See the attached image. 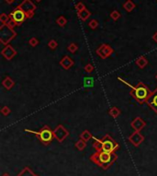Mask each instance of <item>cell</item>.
<instances>
[{
    "label": "cell",
    "instance_id": "cell-10",
    "mask_svg": "<svg viewBox=\"0 0 157 176\" xmlns=\"http://www.w3.org/2000/svg\"><path fill=\"white\" fill-rule=\"evenodd\" d=\"M1 54H2V55H3L5 58H6V59L11 60L12 58H13L16 55H17V52H16L15 49H13L11 45L8 44V45L5 46V48L2 50Z\"/></svg>",
    "mask_w": 157,
    "mask_h": 176
},
{
    "label": "cell",
    "instance_id": "cell-30",
    "mask_svg": "<svg viewBox=\"0 0 157 176\" xmlns=\"http://www.w3.org/2000/svg\"><path fill=\"white\" fill-rule=\"evenodd\" d=\"M19 176H34V174L30 172V169H28V168H25V170H24L23 172L21 173H20Z\"/></svg>",
    "mask_w": 157,
    "mask_h": 176
},
{
    "label": "cell",
    "instance_id": "cell-1",
    "mask_svg": "<svg viewBox=\"0 0 157 176\" xmlns=\"http://www.w3.org/2000/svg\"><path fill=\"white\" fill-rule=\"evenodd\" d=\"M118 80H121L122 83L126 84L128 87H129L132 89L131 94L132 95V97L136 100L137 102H139L140 103H146V100H148L149 96L151 95V92H150L149 88L146 87L143 82H139L137 84V86L134 87L129 83H128L127 81H125L124 79H122L121 78H118Z\"/></svg>",
    "mask_w": 157,
    "mask_h": 176
},
{
    "label": "cell",
    "instance_id": "cell-2",
    "mask_svg": "<svg viewBox=\"0 0 157 176\" xmlns=\"http://www.w3.org/2000/svg\"><path fill=\"white\" fill-rule=\"evenodd\" d=\"M91 159L94 162L102 166L104 169H107L116 159V155L113 152L110 153V152L102 150L94 154V155L91 157Z\"/></svg>",
    "mask_w": 157,
    "mask_h": 176
},
{
    "label": "cell",
    "instance_id": "cell-36",
    "mask_svg": "<svg viewBox=\"0 0 157 176\" xmlns=\"http://www.w3.org/2000/svg\"><path fill=\"white\" fill-rule=\"evenodd\" d=\"M26 15H27V19H31V18H33V16H34V11L26 12Z\"/></svg>",
    "mask_w": 157,
    "mask_h": 176
},
{
    "label": "cell",
    "instance_id": "cell-14",
    "mask_svg": "<svg viewBox=\"0 0 157 176\" xmlns=\"http://www.w3.org/2000/svg\"><path fill=\"white\" fill-rule=\"evenodd\" d=\"M60 65L64 68V69H70L74 66V60L71 57L65 55L62 58V60L60 61Z\"/></svg>",
    "mask_w": 157,
    "mask_h": 176
},
{
    "label": "cell",
    "instance_id": "cell-16",
    "mask_svg": "<svg viewBox=\"0 0 157 176\" xmlns=\"http://www.w3.org/2000/svg\"><path fill=\"white\" fill-rule=\"evenodd\" d=\"M136 64H137V66L140 67V68H144L146 66H147V64H148V60H147V58H146L145 56H140V57H139L138 59L136 60Z\"/></svg>",
    "mask_w": 157,
    "mask_h": 176
},
{
    "label": "cell",
    "instance_id": "cell-22",
    "mask_svg": "<svg viewBox=\"0 0 157 176\" xmlns=\"http://www.w3.org/2000/svg\"><path fill=\"white\" fill-rule=\"evenodd\" d=\"M10 20V16L7 15L6 13H2L0 15V21L2 24H8V22Z\"/></svg>",
    "mask_w": 157,
    "mask_h": 176
},
{
    "label": "cell",
    "instance_id": "cell-17",
    "mask_svg": "<svg viewBox=\"0 0 157 176\" xmlns=\"http://www.w3.org/2000/svg\"><path fill=\"white\" fill-rule=\"evenodd\" d=\"M77 15H78V17H79V19H80L81 20L85 21V20H86V19H87L90 17L91 13H90V11H88V10L86 9V8H85V9L82 10L81 12H78Z\"/></svg>",
    "mask_w": 157,
    "mask_h": 176
},
{
    "label": "cell",
    "instance_id": "cell-3",
    "mask_svg": "<svg viewBox=\"0 0 157 176\" xmlns=\"http://www.w3.org/2000/svg\"><path fill=\"white\" fill-rule=\"evenodd\" d=\"M17 33L10 28L8 24H2L0 27V42L4 45H7L14 37H16Z\"/></svg>",
    "mask_w": 157,
    "mask_h": 176
},
{
    "label": "cell",
    "instance_id": "cell-38",
    "mask_svg": "<svg viewBox=\"0 0 157 176\" xmlns=\"http://www.w3.org/2000/svg\"><path fill=\"white\" fill-rule=\"evenodd\" d=\"M153 40L157 42V33H155L153 35Z\"/></svg>",
    "mask_w": 157,
    "mask_h": 176
},
{
    "label": "cell",
    "instance_id": "cell-9",
    "mask_svg": "<svg viewBox=\"0 0 157 176\" xmlns=\"http://www.w3.org/2000/svg\"><path fill=\"white\" fill-rule=\"evenodd\" d=\"M146 103L157 114V88L154 89V91L151 93L148 100H146Z\"/></svg>",
    "mask_w": 157,
    "mask_h": 176
},
{
    "label": "cell",
    "instance_id": "cell-7",
    "mask_svg": "<svg viewBox=\"0 0 157 176\" xmlns=\"http://www.w3.org/2000/svg\"><path fill=\"white\" fill-rule=\"evenodd\" d=\"M53 135H54V137L59 142H63L69 136V132L64 128L62 125H59L56 128L53 130Z\"/></svg>",
    "mask_w": 157,
    "mask_h": 176
},
{
    "label": "cell",
    "instance_id": "cell-24",
    "mask_svg": "<svg viewBox=\"0 0 157 176\" xmlns=\"http://www.w3.org/2000/svg\"><path fill=\"white\" fill-rule=\"evenodd\" d=\"M75 147H76L79 150H83V149L85 148V141L83 140V139L78 140L76 143H75Z\"/></svg>",
    "mask_w": 157,
    "mask_h": 176
},
{
    "label": "cell",
    "instance_id": "cell-31",
    "mask_svg": "<svg viewBox=\"0 0 157 176\" xmlns=\"http://www.w3.org/2000/svg\"><path fill=\"white\" fill-rule=\"evenodd\" d=\"M48 46L51 48V49H55V48L58 46V44H57V42L55 41V40H52V41H50L49 42V44H48Z\"/></svg>",
    "mask_w": 157,
    "mask_h": 176
},
{
    "label": "cell",
    "instance_id": "cell-26",
    "mask_svg": "<svg viewBox=\"0 0 157 176\" xmlns=\"http://www.w3.org/2000/svg\"><path fill=\"white\" fill-rule=\"evenodd\" d=\"M78 50V46L77 44H74V42H72V44H70L69 46H68V51L70 53H72V54H74V53H75Z\"/></svg>",
    "mask_w": 157,
    "mask_h": 176
},
{
    "label": "cell",
    "instance_id": "cell-28",
    "mask_svg": "<svg viewBox=\"0 0 157 176\" xmlns=\"http://www.w3.org/2000/svg\"><path fill=\"white\" fill-rule=\"evenodd\" d=\"M94 84V79L92 78H85V87H91Z\"/></svg>",
    "mask_w": 157,
    "mask_h": 176
},
{
    "label": "cell",
    "instance_id": "cell-41",
    "mask_svg": "<svg viewBox=\"0 0 157 176\" xmlns=\"http://www.w3.org/2000/svg\"><path fill=\"white\" fill-rule=\"evenodd\" d=\"M155 78H156V79H157V75H156V77H155Z\"/></svg>",
    "mask_w": 157,
    "mask_h": 176
},
{
    "label": "cell",
    "instance_id": "cell-6",
    "mask_svg": "<svg viewBox=\"0 0 157 176\" xmlns=\"http://www.w3.org/2000/svg\"><path fill=\"white\" fill-rule=\"evenodd\" d=\"M9 16H10V19H13L15 22L18 24V26L20 25V24H22L25 21V19H27L26 12L23 11L22 9H20L18 7L9 14Z\"/></svg>",
    "mask_w": 157,
    "mask_h": 176
},
{
    "label": "cell",
    "instance_id": "cell-39",
    "mask_svg": "<svg viewBox=\"0 0 157 176\" xmlns=\"http://www.w3.org/2000/svg\"><path fill=\"white\" fill-rule=\"evenodd\" d=\"M35 1H36V2H38V3H39V2H41V0H35Z\"/></svg>",
    "mask_w": 157,
    "mask_h": 176
},
{
    "label": "cell",
    "instance_id": "cell-35",
    "mask_svg": "<svg viewBox=\"0 0 157 176\" xmlns=\"http://www.w3.org/2000/svg\"><path fill=\"white\" fill-rule=\"evenodd\" d=\"M8 25L9 26L10 28H12V29H13V28H15L16 26H18V24L16 23L15 21H14L13 19H10V20H9L8 22Z\"/></svg>",
    "mask_w": 157,
    "mask_h": 176
},
{
    "label": "cell",
    "instance_id": "cell-29",
    "mask_svg": "<svg viewBox=\"0 0 157 176\" xmlns=\"http://www.w3.org/2000/svg\"><path fill=\"white\" fill-rule=\"evenodd\" d=\"M85 8V5L82 3V2H78L76 5H75V9H76V11H77V13L78 12H81L82 10H84Z\"/></svg>",
    "mask_w": 157,
    "mask_h": 176
},
{
    "label": "cell",
    "instance_id": "cell-23",
    "mask_svg": "<svg viewBox=\"0 0 157 176\" xmlns=\"http://www.w3.org/2000/svg\"><path fill=\"white\" fill-rule=\"evenodd\" d=\"M56 22L59 26H61V27H64V26L66 25L67 23V19L63 17V16H61V17H59L57 19H56Z\"/></svg>",
    "mask_w": 157,
    "mask_h": 176
},
{
    "label": "cell",
    "instance_id": "cell-32",
    "mask_svg": "<svg viewBox=\"0 0 157 176\" xmlns=\"http://www.w3.org/2000/svg\"><path fill=\"white\" fill-rule=\"evenodd\" d=\"M29 44L31 45V46H37L38 44H39V41H38L35 37H32V38L29 41Z\"/></svg>",
    "mask_w": 157,
    "mask_h": 176
},
{
    "label": "cell",
    "instance_id": "cell-8",
    "mask_svg": "<svg viewBox=\"0 0 157 176\" xmlns=\"http://www.w3.org/2000/svg\"><path fill=\"white\" fill-rule=\"evenodd\" d=\"M96 52L101 58H103V59H106L107 57H109V55H112L113 49L107 44H101L98 48H97Z\"/></svg>",
    "mask_w": 157,
    "mask_h": 176
},
{
    "label": "cell",
    "instance_id": "cell-18",
    "mask_svg": "<svg viewBox=\"0 0 157 176\" xmlns=\"http://www.w3.org/2000/svg\"><path fill=\"white\" fill-rule=\"evenodd\" d=\"M123 8H125L128 12H132L135 8V4L132 1V0H127V1L123 4Z\"/></svg>",
    "mask_w": 157,
    "mask_h": 176
},
{
    "label": "cell",
    "instance_id": "cell-27",
    "mask_svg": "<svg viewBox=\"0 0 157 176\" xmlns=\"http://www.w3.org/2000/svg\"><path fill=\"white\" fill-rule=\"evenodd\" d=\"M110 17H111L112 19L118 20V19L121 18V13L118 12V10H113V11L111 12V14H110Z\"/></svg>",
    "mask_w": 157,
    "mask_h": 176
},
{
    "label": "cell",
    "instance_id": "cell-12",
    "mask_svg": "<svg viewBox=\"0 0 157 176\" xmlns=\"http://www.w3.org/2000/svg\"><path fill=\"white\" fill-rule=\"evenodd\" d=\"M129 141H131L133 145H135V146H139L140 143L143 142V137L140 134L139 132H137V131H135L132 135H131L129 137Z\"/></svg>",
    "mask_w": 157,
    "mask_h": 176
},
{
    "label": "cell",
    "instance_id": "cell-13",
    "mask_svg": "<svg viewBox=\"0 0 157 176\" xmlns=\"http://www.w3.org/2000/svg\"><path fill=\"white\" fill-rule=\"evenodd\" d=\"M131 125H132V126L133 127V128L135 129V131L140 132L145 126V122L142 118H140V117H136V118H135L132 122Z\"/></svg>",
    "mask_w": 157,
    "mask_h": 176
},
{
    "label": "cell",
    "instance_id": "cell-15",
    "mask_svg": "<svg viewBox=\"0 0 157 176\" xmlns=\"http://www.w3.org/2000/svg\"><path fill=\"white\" fill-rule=\"evenodd\" d=\"M14 84H15V82L12 80L11 78H9V77L5 78V79H4L3 82H2V85L5 87V89H11L14 86Z\"/></svg>",
    "mask_w": 157,
    "mask_h": 176
},
{
    "label": "cell",
    "instance_id": "cell-11",
    "mask_svg": "<svg viewBox=\"0 0 157 176\" xmlns=\"http://www.w3.org/2000/svg\"><path fill=\"white\" fill-rule=\"evenodd\" d=\"M18 8H19L20 9H22L25 12H29V11H34L36 9V6L32 3L30 0H24V1L19 4Z\"/></svg>",
    "mask_w": 157,
    "mask_h": 176
},
{
    "label": "cell",
    "instance_id": "cell-37",
    "mask_svg": "<svg viewBox=\"0 0 157 176\" xmlns=\"http://www.w3.org/2000/svg\"><path fill=\"white\" fill-rule=\"evenodd\" d=\"M6 1V3H8V4H9V5H11V4H13L14 2H15V0H5Z\"/></svg>",
    "mask_w": 157,
    "mask_h": 176
},
{
    "label": "cell",
    "instance_id": "cell-21",
    "mask_svg": "<svg viewBox=\"0 0 157 176\" xmlns=\"http://www.w3.org/2000/svg\"><path fill=\"white\" fill-rule=\"evenodd\" d=\"M80 137H81V139H83L85 141H88L90 138H92V135H91V133L89 131L85 130L82 134H81Z\"/></svg>",
    "mask_w": 157,
    "mask_h": 176
},
{
    "label": "cell",
    "instance_id": "cell-25",
    "mask_svg": "<svg viewBox=\"0 0 157 176\" xmlns=\"http://www.w3.org/2000/svg\"><path fill=\"white\" fill-rule=\"evenodd\" d=\"M88 26H89L90 29L96 30L97 27H98V21L96 20V19H91V20L89 21V23H88Z\"/></svg>",
    "mask_w": 157,
    "mask_h": 176
},
{
    "label": "cell",
    "instance_id": "cell-19",
    "mask_svg": "<svg viewBox=\"0 0 157 176\" xmlns=\"http://www.w3.org/2000/svg\"><path fill=\"white\" fill-rule=\"evenodd\" d=\"M109 114L113 117V118H117V117L121 114V111H120V109L117 108V107H112L109 110Z\"/></svg>",
    "mask_w": 157,
    "mask_h": 176
},
{
    "label": "cell",
    "instance_id": "cell-40",
    "mask_svg": "<svg viewBox=\"0 0 157 176\" xmlns=\"http://www.w3.org/2000/svg\"><path fill=\"white\" fill-rule=\"evenodd\" d=\"M3 176H9V175H8V174H4Z\"/></svg>",
    "mask_w": 157,
    "mask_h": 176
},
{
    "label": "cell",
    "instance_id": "cell-33",
    "mask_svg": "<svg viewBox=\"0 0 157 176\" xmlns=\"http://www.w3.org/2000/svg\"><path fill=\"white\" fill-rule=\"evenodd\" d=\"M93 70H94V67L93 65H91V64H87V65L85 67V71L86 73H91Z\"/></svg>",
    "mask_w": 157,
    "mask_h": 176
},
{
    "label": "cell",
    "instance_id": "cell-34",
    "mask_svg": "<svg viewBox=\"0 0 157 176\" xmlns=\"http://www.w3.org/2000/svg\"><path fill=\"white\" fill-rule=\"evenodd\" d=\"M1 113L4 114V115H8V114H10V109L8 107V106H4V107L1 109Z\"/></svg>",
    "mask_w": 157,
    "mask_h": 176
},
{
    "label": "cell",
    "instance_id": "cell-5",
    "mask_svg": "<svg viewBox=\"0 0 157 176\" xmlns=\"http://www.w3.org/2000/svg\"><path fill=\"white\" fill-rule=\"evenodd\" d=\"M101 140H102V150L103 151L112 153L120 147V145L117 144L114 140H113V138L110 137L109 135L105 136L103 137V139H101Z\"/></svg>",
    "mask_w": 157,
    "mask_h": 176
},
{
    "label": "cell",
    "instance_id": "cell-20",
    "mask_svg": "<svg viewBox=\"0 0 157 176\" xmlns=\"http://www.w3.org/2000/svg\"><path fill=\"white\" fill-rule=\"evenodd\" d=\"M93 146H94V148H95V149L96 151H98V152L102 151V140L97 139V138H95Z\"/></svg>",
    "mask_w": 157,
    "mask_h": 176
},
{
    "label": "cell",
    "instance_id": "cell-4",
    "mask_svg": "<svg viewBox=\"0 0 157 176\" xmlns=\"http://www.w3.org/2000/svg\"><path fill=\"white\" fill-rule=\"evenodd\" d=\"M25 131L37 135L38 137H39L40 140L43 144H49L52 140V138L54 137V135H53V131H52L50 128H49L48 125H44L39 132H35V131L29 130V129H25Z\"/></svg>",
    "mask_w": 157,
    "mask_h": 176
}]
</instances>
